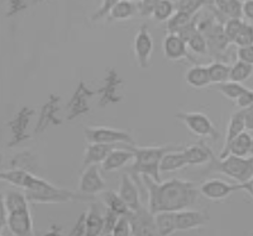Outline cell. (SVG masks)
I'll use <instances>...</instances> for the list:
<instances>
[{
  "label": "cell",
  "mask_w": 253,
  "mask_h": 236,
  "mask_svg": "<svg viewBox=\"0 0 253 236\" xmlns=\"http://www.w3.org/2000/svg\"><path fill=\"white\" fill-rule=\"evenodd\" d=\"M142 181L147 193V208L152 215L189 210L200 196L195 183L184 179L172 178L158 183L148 177H143Z\"/></svg>",
  "instance_id": "6da1fadb"
},
{
  "label": "cell",
  "mask_w": 253,
  "mask_h": 236,
  "mask_svg": "<svg viewBox=\"0 0 253 236\" xmlns=\"http://www.w3.org/2000/svg\"><path fill=\"white\" fill-rule=\"evenodd\" d=\"M22 189L31 203H67V202H94L95 197L85 196L80 192L60 188L28 172L24 178Z\"/></svg>",
  "instance_id": "7a4b0ae2"
},
{
  "label": "cell",
  "mask_w": 253,
  "mask_h": 236,
  "mask_svg": "<svg viewBox=\"0 0 253 236\" xmlns=\"http://www.w3.org/2000/svg\"><path fill=\"white\" fill-rule=\"evenodd\" d=\"M180 147L171 146V145L170 146H132L130 149L134 154V160L128 167L126 173L134 180H137V177L141 181L143 177H148L155 181L161 183L162 158L167 153L178 150Z\"/></svg>",
  "instance_id": "3957f363"
},
{
  "label": "cell",
  "mask_w": 253,
  "mask_h": 236,
  "mask_svg": "<svg viewBox=\"0 0 253 236\" xmlns=\"http://www.w3.org/2000/svg\"><path fill=\"white\" fill-rule=\"evenodd\" d=\"M210 169L234 179L239 184H245L253 178V156L238 158L228 155L224 159H219L214 154L210 162Z\"/></svg>",
  "instance_id": "277c9868"
},
{
  "label": "cell",
  "mask_w": 253,
  "mask_h": 236,
  "mask_svg": "<svg viewBox=\"0 0 253 236\" xmlns=\"http://www.w3.org/2000/svg\"><path fill=\"white\" fill-rule=\"evenodd\" d=\"M85 140L89 144L119 145V146H137L134 138L129 132L117 130L112 127L90 126L84 128Z\"/></svg>",
  "instance_id": "5b68a950"
},
{
  "label": "cell",
  "mask_w": 253,
  "mask_h": 236,
  "mask_svg": "<svg viewBox=\"0 0 253 236\" xmlns=\"http://www.w3.org/2000/svg\"><path fill=\"white\" fill-rule=\"evenodd\" d=\"M176 118L180 119L186 126L187 130L198 137H209L211 140H218L219 132L214 126L213 121L202 112H178Z\"/></svg>",
  "instance_id": "8992f818"
},
{
  "label": "cell",
  "mask_w": 253,
  "mask_h": 236,
  "mask_svg": "<svg viewBox=\"0 0 253 236\" xmlns=\"http://www.w3.org/2000/svg\"><path fill=\"white\" fill-rule=\"evenodd\" d=\"M60 104H61V97L56 94H51L48 97V101L42 106L40 112V117L36 123L35 130L32 136H37L43 133L44 131L48 128L49 126H58L62 123V119L60 118Z\"/></svg>",
  "instance_id": "52a82bcc"
},
{
  "label": "cell",
  "mask_w": 253,
  "mask_h": 236,
  "mask_svg": "<svg viewBox=\"0 0 253 236\" xmlns=\"http://www.w3.org/2000/svg\"><path fill=\"white\" fill-rule=\"evenodd\" d=\"M95 94L94 90L90 89L84 81H80L78 88L75 89L74 94L71 95L69 103L66 107V119L67 121H74L81 116L86 115L90 111V98H92Z\"/></svg>",
  "instance_id": "ba28073f"
},
{
  "label": "cell",
  "mask_w": 253,
  "mask_h": 236,
  "mask_svg": "<svg viewBox=\"0 0 253 236\" xmlns=\"http://www.w3.org/2000/svg\"><path fill=\"white\" fill-rule=\"evenodd\" d=\"M133 50L138 66L141 69H148L153 52V38L147 24H142L139 27L133 41Z\"/></svg>",
  "instance_id": "9c48e42d"
},
{
  "label": "cell",
  "mask_w": 253,
  "mask_h": 236,
  "mask_svg": "<svg viewBox=\"0 0 253 236\" xmlns=\"http://www.w3.org/2000/svg\"><path fill=\"white\" fill-rule=\"evenodd\" d=\"M122 88H123V80L121 79L117 70H108L107 76L104 79L103 87L98 90L100 106L105 107L109 106V104L119 103L123 99Z\"/></svg>",
  "instance_id": "30bf717a"
},
{
  "label": "cell",
  "mask_w": 253,
  "mask_h": 236,
  "mask_svg": "<svg viewBox=\"0 0 253 236\" xmlns=\"http://www.w3.org/2000/svg\"><path fill=\"white\" fill-rule=\"evenodd\" d=\"M35 115V110L31 107H23L18 111L12 121L9 122V128L12 133V138L9 141V147H14L22 142L27 141L32 137V135L27 133V128L29 126L31 118Z\"/></svg>",
  "instance_id": "8fae6325"
},
{
  "label": "cell",
  "mask_w": 253,
  "mask_h": 236,
  "mask_svg": "<svg viewBox=\"0 0 253 236\" xmlns=\"http://www.w3.org/2000/svg\"><path fill=\"white\" fill-rule=\"evenodd\" d=\"M107 188V183L100 173L99 165H91L84 169L79 180V192L85 196L95 197L101 194Z\"/></svg>",
  "instance_id": "7c38bea8"
},
{
  "label": "cell",
  "mask_w": 253,
  "mask_h": 236,
  "mask_svg": "<svg viewBox=\"0 0 253 236\" xmlns=\"http://www.w3.org/2000/svg\"><path fill=\"white\" fill-rule=\"evenodd\" d=\"M237 190H241L239 184H232L218 178L208 179L199 185L200 196L210 201H223L232 196Z\"/></svg>",
  "instance_id": "4fadbf2b"
},
{
  "label": "cell",
  "mask_w": 253,
  "mask_h": 236,
  "mask_svg": "<svg viewBox=\"0 0 253 236\" xmlns=\"http://www.w3.org/2000/svg\"><path fill=\"white\" fill-rule=\"evenodd\" d=\"M132 226V236H161L155 222V215L150 212L147 206L132 212L129 216Z\"/></svg>",
  "instance_id": "5bb4252c"
},
{
  "label": "cell",
  "mask_w": 253,
  "mask_h": 236,
  "mask_svg": "<svg viewBox=\"0 0 253 236\" xmlns=\"http://www.w3.org/2000/svg\"><path fill=\"white\" fill-rule=\"evenodd\" d=\"M6 228L14 236H33V219L31 208L8 212Z\"/></svg>",
  "instance_id": "9a60e30c"
},
{
  "label": "cell",
  "mask_w": 253,
  "mask_h": 236,
  "mask_svg": "<svg viewBox=\"0 0 253 236\" xmlns=\"http://www.w3.org/2000/svg\"><path fill=\"white\" fill-rule=\"evenodd\" d=\"M118 194L126 202V206L129 207L132 212L138 211L139 208L144 206L141 199V187L135 183L134 179L128 173L122 176L118 188Z\"/></svg>",
  "instance_id": "2e32d148"
},
{
  "label": "cell",
  "mask_w": 253,
  "mask_h": 236,
  "mask_svg": "<svg viewBox=\"0 0 253 236\" xmlns=\"http://www.w3.org/2000/svg\"><path fill=\"white\" fill-rule=\"evenodd\" d=\"M210 221L208 213L196 210H184L176 212V225L177 231H189L194 229L204 228Z\"/></svg>",
  "instance_id": "e0dca14e"
},
{
  "label": "cell",
  "mask_w": 253,
  "mask_h": 236,
  "mask_svg": "<svg viewBox=\"0 0 253 236\" xmlns=\"http://www.w3.org/2000/svg\"><path fill=\"white\" fill-rule=\"evenodd\" d=\"M130 147L132 146H121L113 150L108 155V158L104 160L103 164L100 165L101 170L107 172V173H113V172L123 169L128 164L133 163L134 154Z\"/></svg>",
  "instance_id": "ac0fdd59"
},
{
  "label": "cell",
  "mask_w": 253,
  "mask_h": 236,
  "mask_svg": "<svg viewBox=\"0 0 253 236\" xmlns=\"http://www.w3.org/2000/svg\"><path fill=\"white\" fill-rule=\"evenodd\" d=\"M162 51L167 60L180 61L189 59L187 44L177 35H166L162 41Z\"/></svg>",
  "instance_id": "d6986e66"
},
{
  "label": "cell",
  "mask_w": 253,
  "mask_h": 236,
  "mask_svg": "<svg viewBox=\"0 0 253 236\" xmlns=\"http://www.w3.org/2000/svg\"><path fill=\"white\" fill-rule=\"evenodd\" d=\"M185 158L189 167H195V165H205L210 164L214 153L204 141H200L199 144L190 145L182 149Z\"/></svg>",
  "instance_id": "ffe728a7"
},
{
  "label": "cell",
  "mask_w": 253,
  "mask_h": 236,
  "mask_svg": "<svg viewBox=\"0 0 253 236\" xmlns=\"http://www.w3.org/2000/svg\"><path fill=\"white\" fill-rule=\"evenodd\" d=\"M121 147L119 145H104V144H89L85 149L83 159V168L91 167V165H101L104 160L108 158L113 150Z\"/></svg>",
  "instance_id": "44dd1931"
},
{
  "label": "cell",
  "mask_w": 253,
  "mask_h": 236,
  "mask_svg": "<svg viewBox=\"0 0 253 236\" xmlns=\"http://www.w3.org/2000/svg\"><path fill=\"white\" fill-rule=\"evenodd\" d=\"M252 141L253 137L250 135V132H243L236 137L233 141L230 142L229 146L225 150H221L219 154V159H224L228 155L238 156V158H248L251 156V150H252Z\"/></svg>",
  "instance_id": "7402d4cb"
},
{
  "label": "cell",
  "mask_w": 253,
  "mask_h": 236,
  "mask_svg": "<svg viewBox=\"0 0 253 236\" xmlns=\"http://www.w3.org/2000/svg\"><path fill=\"white\" fill-rule=\"evenodd\" d=\"M185 81L187 85L195 89H203V88L209 87L211 81H210L209 72H208V66L202 65V63H196L187 71L185 72Z\"/></svg>",
  "instance_id": "603a6c76"
},
{
  "label": "cell",
  "mask_w": 253,
  "mask_h": 236,
  "mask_svg": "<svg viewBox=\"0 0 253 236\" xmlns=\"http://www.w3.org/2000/svg\"><path fill=\"white\" fill-rule=\"evenodd\" d=\"M86 236H103L105 213H103L98 205H91L86 211Z\"/></svg>",
  "instance_id": "cb8c5ba5"
},
{
  "label": "cell",
  "mask_w": 253,
  "mask_h": 236,
  "mask_svg": "<svg viewBox=\"0 0 253 236\" xmlns=\"http://www.w3.org/2000/svg\"><path fill=\"white\" fill-rule=\"evenodd\" d=\"M101 201H103L105 210L112 211L113 213L118 215V216H128L132 215V211L126 206V202L122 199L118 192L115 190H104L101 193Z\"/></svg>",
  "instance_id": "d4e9b609"
},
{
  "label": "cell",
  "mask_w": 253,
  "mask_h": 236,
  "mask_svg": "<svg viewBox=\"0 0 253 236\" xmlns=\"http://www.w3.org/2000/svg\"><path fill=\"white\" fill-rule=\"evenodd\" d=\"M246 132V123H245V111L238 110L234 112L233 115L230 116L229 121H228L227 126V132H225V140H224V146L221 150H225L229 144L233 141L234 138L238 137Z\"/></svg>",
  "instance_id": "484cf974"
},
{
  "label": "cell",
  "mask_w": 253,
  "mask_h": 236,
  "mask_svg": "<svg viewBox=\"0 0 253 236\" xmlns=\"http://www.w3.org/2000/svg\"><path fill=\"white\" fill-rule=\"evenodd\" d=\"M182 149L184 147L170 151V153H167L162 158L161 173H173V172H177V170H181L184 168L189 167L186 158H185L184 153H182Z\"/></svg>",
  "instance_id": "4316f807"
},
{
  "label": "cell",
  "mask_w": 253,
  "mask_h": 236,
  "mask_svg": "<svg viewBox=\"0 0 253 236\" xmlns=\"http://www.w3.org/2000/svg\"><path fill=\"white\" fill-rule=\"evenodd\" d=\"M214 6L220 14V17L227 22L228 19H242V6L243 1L238 0H216L214 1Z\"/></svg>",
  "instance_id": "83f0119b"
},
{
  "label": "cell",
  "mask_w": 253,
  "mask_h": 236,
  "mask_svg": "<svg viewBox=\"0 0 253 236\" xmlns=\"http://www.w3.org/2000/svg\"><path fill=\"white\" fill-rule=\"evenodd\" d=\"M138 14L137 4L129 0H118L113 6L108 20H128Z\"/></svg>",
  "instance_id": "f1b7e54d"
},
{
  "label": "cell",
  "mask_w": 253,
  "mask_h": 236,
  "mask_svg": "<svg viewBox=\"0 0 253 236\" xmlns=\"http://www.w3.org/2000/svg\"><path fill=\"white\" fill-rule=\"evenodd\" d=\"M1 201L5 205L6 212H13L17 210H23V208H29L31 202L27 198L26 193H22L19 190L9 189L6 190L5 196L1 198Z\"/></svg>",
  "instance_id": "f546056e"
},
{
  "label": "cell",
  "mask_w": 253,
  "mask_h": 236,
  "mask_svg": "<svg viewBox=\"0 0 253 236\" xmlns=\"http://www.w3.org/2000/svg\"><path fill=\"white\" fill-rule=\"evenodd\" d=\"M155 222L161 236H171L177 231L176 212H161L155 215Z\"/></svg>",
  "instance_id": "4dcf8cb0"
},
{
  "label": "cell",
  "mask_w": 253,
  "mask_h": 236,
  "mask_svg": "<svg viewBox=\"0 0 253 236\" xmlns=\"http://www.w3.org/2000/svg\"><path fill=\"white\" fill-rule=\"evenodd\" d=\"M230 66L232 65H227L220 61H214L208 66V72H209L210 81L211 84H223L229 81L230 78Z\"/></svg>",
  "instance_id": "1f68e13d"
},
{
  "label": "cell",
  "mask_w": 253,
  "mask_h": 236,
  "mask_svg": "<svg viewBox=\"0 0 253 236\" xmlns=\"http://www.w3.org/2000/svg\"><path fill=\"white\" fill-rule=\"evenodd\" d=\"M193 18L194 17L186 14V13L176 10L172 17L166 22L167 35H178L193 20Z\"/></svg>",
  "instance_id": "d6a6232c"
},
{
  "label": "cell",
  "mask_w": 253,
  "mask_h": 236,
  "mask_svg": "<svg viewBox=\"0 0 253 236\" xmlns=\"http://www.w3.org/2000/svg\"><path fill=\"white\" fill-rule=\"evenodd\" d=\"M175 12L176 6L173 1H171V0H158L152 18L158 23H164V22H167L170 19Z\"/></svg>",
  "instance_id": "836d02e7"
},
{
  "label": "cell",
  "mask_w": 253,
  "mask_h": 236,
  "mask_svg": "<svg viewBox=\"0 0 253 236\" xmlns=\"http://www.w3.org/2000/svg\"><path fill=\"white\" fill-rule=\"evenodd\" d=\"M216 89L220 92V94H223L225 98H228L229 101L236 102L237 99L241 97L243 93H246L248 90L247 87H245L243 84L234 83V81H227V83L219 84L216 85Z\"/></svg>",
  "instance_id": "e575fe53"
},
{
  "label": "cell",
  "mask_w": 253,
  "mask_h": 236,
  "mask_svg": "<svg viewBox=\"0 0 253 236\" xmlns=\"http://www.w3.org/2000/svg\"><path fill=\"white\" fill-rule=\"evenodd\" d=\"M253 74V66L247 65L241 61H236V62L230 66V81L234 83L242 84L243 81L248 80Z\"/></svg>",
  "instance_id": "d590c367"
},
{
  "label": "cell",
  "mask_w": 253,
  "mask_h": 236,
  "mask_svg": "<svg viewBox=\"0 0 253 236\" xmlns=\"http://www.w3.org/2000/svg\"><path fill=\"white\" fill-rule=\"evenodd\" d=\"M33 165H35V155L28 150L18 153L10 160V169H22L31 172V167H33Z\"/></svg>",
  "instance_id": "8d00e7d4"
},
{
  "label": "cell",
  "mask_w": 253,
  "mask_h": 236,
  "mask_svg": "<svg viewBox=\"0 0 253 236\" xmlns=\"http://www.w3.org/2000/svg\"><path fill=\"white\" fill-rule=\"evenodd\" d=\"M207 3H209V1H202V0H178V1L175 3V6L176 10H178V12L186 13V14L191 15V17H196L199 12L202 10L203 6L207 5Z\"/></svg>",
  "instance_id": "74e56055"
},
{
  "label": "cell",
  "mask_w": 253,
  "mask_h": 236,
  "mask_svg": "<svg viewBox=\"0 0 253 236\" xmlns=\"http://www.w3.org/2000/svg\"><path fill=\"white\" fill-rule=\"evenodd\" d=\"M187 47H189V51H191L194 55L196 56L209 55V45H208V40L204 35L200 33V32L196 33V35L187 42Z\"/></svg>",
  "instance_id": "f35d334b"
},
{
  "label": "cell",
  "mask_w": 253,
  "mask_h": 236,
  "mask_svg": "<svg viewBox=\"0 0 253 236\" xmlns=\"http://www.w3.org/2000/svg\"><path fill=\"white\" fill-rule=\"evenodd\" d=\"M245 24L243 19H228L224 24H223V31H224L225 37L228 38L230 44L234 45L237 36L241 32L242 27Z\"/></svg>",
  "instance_id": "ab89813d"
},
{
  "label": "cell",
  "mask_w": 253,
  "mask_h": 236,
  "mask_svg": "<svg viewBox=\"0 0 253 236\" xmlns=\"http://www.w3.org/2000/svg\"><path fill=\"white\" fill-rule=\"evenodd\" d=\"M253 45V24L246 23L242 27L241 32L237 36L234 41V46L237 47H246Z\"/></svg>",
  "instance_id": "60d3db41"
},
{
  "label": "cell",
  "mask_w": 253,
  "mask_h": 236,
  "mask_svg": "<svg viewBox=\"0 0 253 236\" xmlns=\"http://www.w3.org/2000/svg\"><path fill=\"white\" fill-rule=\"evenodd\" d=\"M117 1H118V0H104L103 3H101L100 9L96 10V12L91 15V18H90L91 22H98V20H101V19H108L110 15V12H112L113 6L115 5Z\"/></svg>",
  "instance_id": "b9f144b4"
},
{
  "label": "cell",
  "mask_w": 253,
  "mask_h": 236,
  "mask_svg": "<svg viewBox=\"0 0 253 236\" xmlns=\"http://www.w3.org/2000/svg\"><path fill=\"white\" fill-rule=\"evenodd\" d=\"M112 236H132V226H130L129 217H119L118 222H117L112 233Z\"/></svg>",
  "instance_id": "7bdbcfd3"
},
{
  "label": "cell",
  "mask_w": 253,
  "mask_h": 236,
  "mask_svg": "<svg viewBox=\"0 0 253 236\" xmlns=\"http://www.w3.org/2000/svg\"><path fill=\"white\" fill-rule=\"evenodd\" d=\"M158 0H142L137 1V12L141 17H152Z\"/></svg>",
  "instance_id": "ee69618b"
},
{
  "label": "cell",
  "mask_w": 253,
  "mask_h": 236,
  "mask_svg": "<svg viewBox=\"0 0 253 236\" xmlns=\"http://www.w3.org/2000/svg\"><path fill=\"white\" fill-rule=\"evenodd\" d=\"M237 60L253 66V45L246 47H237Z\"/></svg>",
  "instance_id": "f6af8a7d"
},
{
  "label": "cell",
  "mask_w": 253,
  "mask_h": 236,
  "mask_svg": "<svg viewBox=\"0 0 253 236\" xmlns=\"http://www.w3.org/2000/svg\"><path fill=\"white\" fill-rule=\"evenodd\" d=\"M234 103H236V106L238 107L241 111L251 110L253 107V90L248 89L247 92L243 93Z\"/></svg>",
  "instance_id": "bcb514c9"
},
{
  "label": "cell",
  "mask_w": 253,
  "mask_h": 236,
  "mask_svg": "<svg viewBox=\"0 0 253 236\" xmlns=\"http://www.w3.org/2000/svg\"><path fill=\"white\" fill-rule=\"evenodd\" d=\"M85 220H86V212L81 213L78 221L74 225L72 230L70 231L69 236H86V224H85Z\"/></svg>",
  "instance_id": "7dc6e473"
},
{
  "label": "cell",
  "mask_w": 253,
  "mask_h": 236,
  "mask_svg": "<svg viewBox=\"0 0 253 236\" xmlns=\"http://www.w3.org/2000/svg\"><path fill=\"white\" fill-rule=\"evenodd\" d=\"M242 13L246 19L253 22V0H247L243 1V6H242Z\"/></svg>",
  "instance_id": "c3c4849f"
},
{
  "label": "cell",
  "mask_w": 253,
  "mask_h": 236,
  "mask_svg": "<svg viewBox=\"0 0 253 236\" xmlns=\"http://www.w3.org/2000/svg\"><path fill=\"white\" fill-rule=\"evenodd\" d=\"M27 8V4L24 1H10V10H9V15L18 14L23 9Z\"/></svg>",
  "instance_id": "681fc988"
},
{
  "label": "cell",
  "mask_w": 253,
  "mask_h": 236,
  "mask_svg": "<svg viewBox=\"0 0 253 236\" xmlns=\"http://www.w3.org/2000/svg\"><path fill=\"white\" fill-rule=\"evenodd\" d=\"M245 123L246 131L247 132H253V108L245 111Z\"/></svg>",
  "instance_id": "f907efd6"
},
{
  "label": "cell",
  "mask_w": 253,
  "mask_h": 236,
  "mask_svg": "<svg viewBox=\"0 0 253 236\" xmlns=\"http://www.w3.org/2000/svg\"><path fill=\"white\" fill-rule=\"evenodd\" d=\"M0 229L3 230L4 228L6 226V221H8V212H6L5 205H4V202L1 201V206H0Z\"/></svg>",
  "instance_id": "816d5d0a"
},
{
  "label": "cell",
  "mask_w": 253,
  "mask_h": 236,
  "mask_svg": "<svg viewBox=\"0 0 253 236\" xmlns=\"http://www.w3.org/2000/svg\"><path fill=\"white\" fill-rule=\"evenodd\" d=\"M239 188L241 190H245V192L248 193V196L253 199V178L251 180H248L245 184H239Z\"/></svg>",
  "instance_id": "f5cc1de1"
},
{
  "label": "cell",
  "mask_w": 253,
  "mask_h": 236,
  "mask_svg": "<svg viewBox=\"0 0 253 236\" xmlns=\"http://www.w3.org/2000/svg\"><path fill=\"white\" fill-rule=\"evenodd\" d=\"M43 236H63V235L61 234V231L58 230V229H52V230H49L48 233L44 234Z\"/></svg>",
  "instance_id": "db71d44e"
},
{
  "label": "cell",
  "mask_w": 253,
  "mask_h": 236,
  "mask_svg": "<svg viewBox=\"0 0 253 236\" xmlns=\"http://www.w3.org/2000/svg\"><path fill=\"white\" fill-rule=\"evenodd\" d=\"M251 156H253V141H252V150H251Z\"/></svg>",
  "instance_id": "11a10c76"
},
{
  "label": "cell",
  "mask_w": 253,
  "mask_h": 236,
  "mask_svg": "<svg viewBox=\"0 0 253 236\" xmlns=\"http://www.w3.org/2000/svg\"><path fill=\"white\" fill-rule=\"evenodd\" d=\"M251 235H252V236H253V233H252V234H251Z\"/></svg>",
  "instance_id": "9f6ffc18"
},
{
  "label": "cell",
  "mask_w": 253,
  "mask_h": 236,
  "mask_svg": "<svg viewBox=\"0 0 253 236\" xmlns=\"http://www.w3.org/2000/svg\"><path fill=\"white\" fill-rule=\"evenodd\" d=\"M1 236H3V235H1Z\"/></svg>",
  "instance_id": "6f0895ef"
},
{
  "label": "cell",
  "mask_w": 253,
  "mask_h": 236,
  "mask_svg": "<svg viewBox=\"0 0 253 236\" xmlns=\"http://www.w3.org/2000/svg\"><path fill=\"white\" fill-rule=\"evenodd\" d=\"M252 108H253V107H252Z\"/></svg>",
  "instance_id": "680465c9"
},
{
  "label": "cell",
  "mask_w": 253,
  "mask_h": 236,
  "mask_svg": "<svg viewBox=\"0 0 253 236\" xmlns=\"http://www.w3.org/2000/svg\"><path fill=\"white\" fill-rule=\"evenodd\" d=\"M33 236H35V235H33Z\"/></svg>",
  "instance_id": "91938a15"
}]
</instances>
